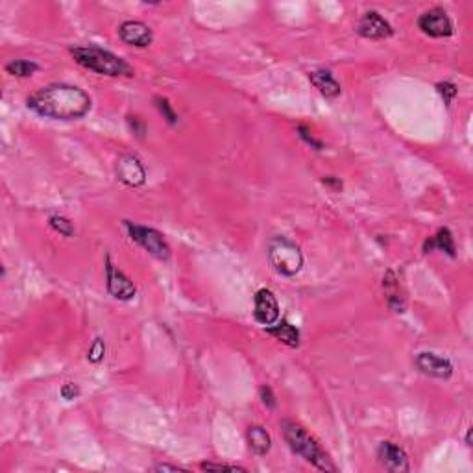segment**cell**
<instances>
[{
    "instance_id": "ffe728a7",
    "label": "cell",
    "mask_w": 473,
    "mask_h": 473,
    "mask_svg": "<svg viewBox=\"0 0 473 473\" xmlns=\"http://www.w3.org/2000/svg\"><path fill=\"white\" fill-rule=\"evenodd\" d=\"M48 224H50V227H52L54 232L61 233L63 236H73L74 235L73 222L68 220V218H65V216L52 215L50 218H48Z\"/></svg>"
},
{
    "instance_id": "ac0fdd59",
    "label": "cell",
    "mask_w": 473,
    "mask_h": 473,
    "mask_svg": "<svg viewBox=\"0 0 473 473\" xmlns=\"http://www.w3.org/2000/svg\"><path fill=\"white\" fill-rule=\"evenodd\" d=\"M246 440L250 449H252L255 455H259V457L266 455V453L270 451V447H272V437H270L269 431L261 426L250 427L246 431Z\"/></svg>"
},
{
    "instance_id": "cb8c5ba5",
    "label": "cell",
    "mask_w": 473,
    "mask_h": 473,
    "mask_svg": "<svg viewBox=\"0 0 473 473\" xmlns=\"http://www.w3.org/2000/svg\"><path fill=\"white\" fill-rule=\"evenodd\" d=\"M200 468L204 472H246V468H241V466H230V464H215V463H202Z\"/></svg>"
},
{
    "instance_id": "8fae6325",
    "label": "cell",
    "mask_w": 473,
    "mask_h": 473,
    "mask_svg": "<svg viewBox=\"0 0 473 473\" xmlns=\"http://www.w3.org/2000/svg\"><path fill=\"white\" fill-rule=\"evenodd\" d=\"M117 178L128 187H141L147 181V169L135 156H122L117 161Z\"/></svg>"
},
{
    "instance_id": "603a6c76",
    "label": "cell",
    "mask_w": 473,
    "mask_h": 473,
    "mask_svg": "<svg viewBox=\"0 0 473 473\" xmlns=\"http://www.w3.org/2000/svg\"><path fill=\"white\" fill-rule=\"evenodd\" d=\"M105 357V344L102 338H95L93 340V344H91L89 352H87V359H89L91 363H100V361H104Z\"/></svg>"
},
{
    "instance_id": "3957f363",
    "label": "cell",
    "mask_w": 473,
    "mask_h": 473,
    "mask_svg": "<svg viewBox=\"0 0 473 473\" xmlns=\"http://www.w3.org/2000/svg\"><path fill=\"white\" fill-rule=\"evenodd\" d=\"M68 52H70L76 63L82 65L87 70L102 74V76H111V78L133 76V68L124 59L100 47H93V45H89V47H74Z\"/></svg>"
},
{
    "instance_id": "7a4b0ae2",
    "label": "cell",
    "mask_w": 473,
    "mask_h": 473,
    "mask_svg": "<svg viewBox=\"0 0 473 473\" xmlns=\"http://www.w3.org/2000/svg\"><path fill=\"white\" fill-rule=\"evenodd\" d=\"M281 431H283L285 442L289 444V447L296 455L303 457L307 463H310L315 468L322 470V472H338V468L333 464L329 455L322 449L320 444L310 437L300 423H296L292 420H283L281 421Z\"/></svg>"
},
{
    "instance_id": "9c48e42d",
    "label": "cell",
    "mask_w": 473,
    "mask_h": 473,
    "mask_svg": "<svg viewBox=\"0 0 473 473\" xmlns=\"http://www.w3.org/2000/svg\"><path fill=\"white\" fill-rule=\"evenodd\" d=\"M355 32L364 39H386L394 33L390 22L384 19L377 11H366L361 19H359Z\"/></svg>"
},
{
    "instance_id": "d4e9b609",
    "label": "cell",
    "mask_w": 473,
    "mask_h": 473,
    "mask_svg": "<svg viewBox=\"0 0 473 473\" xmlns=\"http://www.w3.org/2000/svg\"><path fill=\"white\" fill-rule=\"evenodd\" d=\"M298 135H300L301 139H303V141L307 142L310 148H315V150H324V144H322V141L315 139L307 126H298Z\"/></svg>"
},
{
    "instance_id": "44dd1931",
    "label": "cell",
    "mask_w": 473,
    "mask_h": 473,
    "mask_svg": "<svg viewBox=\"0 0 473 473\" xmlns=\"http://www.w3.org/2000/svg\"><path fill=\"white\" fill-rule=\"evenodd\" d=\"M153 102H156V107H158L159 113L163 115V119H167V122H169L170 126H176V124H178V115H176V111L172 110V104H170L167 98H163V96H156Z\"/></svg>"
},
{
    "instance_id": "d6986e66",
    "label": "cell",
    "mask_w": 473,
    "mask_h": 473,
    "mask_svg": "<svg viewBox=\"0 0 473 473\" xmlns=\"http://www.w3.org/2000/svg\"><path fill=\"white\" fill-rule=\"evenodd\" d=\"M39 70V65L32 59H13L6 65V73L15 78H30Z\"/></svg>"
},
{
    "instance_id": "8992f818",
    "label": "cell",
    "mask_w": 473,
    "mask_h": 473,
    "mask_svg": "<svg viewBox=\"0 0 473 473\" xmlns=\"http://www.w3.org/2000/svg\"><path fill=\"white\" fill-rule=\"evenodd\" d=\"M105 283H107V292L117 300L130 301L135 298L137 289L133 281L121 269H117L110 257L105 259Z\"/></svg>"
},
{
    "instance_id": "52a82bcc",
    "label": "cell",
    "mask_w": 473,
    "mask_h": 473,
    "mask_svg": "<svg viewBox=\"0 0 473 473\" xmlns=\"http://www.w3.org/2000/svg\"><path fill=\"white\" fill-rule=\"evenodd\" d=\"M418 28L429 37H449L455 32L451 19L442 8H433V10L421 13L418 19Z\"/></svg>"
},
{
    "instance_id": "6da1fadb",
    "label": "cell",
    "mask_w": 473,
    "mask_h": 473,
    "mask_svg": "<svg viewBox=\"0 0 473 473\" xmlns=\"http://www.w3.org/2000/svg\"><path fill=\"white\" fill-rule=\"evenodd\" d=\"M28 107L45 119L76 121L89 113L91 96L70 84H52L28 96Z\"/></svg>"
},
{
    "instance_id": "30bf717a",
    "label": "cell",
    "mask_w": 473,
    "mask_h": 473,
    "mask_svg": "<svg viewBox=\"0 0 473 473\" xmlns=\"http://www.w3.org/2000/svg\"><path fill=\"white\" fill-rule=\"evenodd\" d=\"M416 368L435 379H449L453 375V364L449 359L433 352H421L414 359Z\"/></svg>"
},
{
    "instance_id": "f1b7e54d",
    "label": "cell",
    "mask_w": 473,
    "mask_h": 473,
    "mask_svg": "<svg viewBox=\"0 0 473 473\" xmlns=\"http://www.w3.org/2000/svg\"><path fill=\"white\" fill-rule=\"evenodd\" d=\"M322 181H324V185H327L329 189L335 190V193H340V190H342L340 178H335V176H326V178L322 179Z\"/></svg>"
},
{
    "instance_id": "e0dca14e",
    "label": "cell",
    "mask_w": 473,
    "mask_h": 473,
    "mask_svg": "<svg viewBox=\"0 0 473 473\" xmlns=\"http://www.w3.org/2000/svg\"><path fill=\"white\" fill-rule=\"evenodd\" d=\"M266 333L272 335L276 340H279L281 344L289 347H298L300 346V331L296 329L292 324L289 322H276L273 326L266 327Z\"/></svg>"
},
{
    "instance_id": "9a60e30c",
    "label": "cell",
    "mask_w": 473,
    "mask_h": 473,
    "mask_svg": "<svg viewBox=\"0 0 473 473\" xmlns=\"http://www.w3.org/2000/svg\"><path fill=\"white\" fill-rule=\"evenodd\" d=\"M310 84L315 85L316 89L320 91L322 96H326V98H337L338 95L342 93L340 84H338L337 80L333 78V74L326 68H320V70H313L309 74Z\"/></svg>"
},
{
    "instance_id": "83f0119b",
    "label": "cell",
    "mask_w": 473,
    "mask_h": 473,
    "mask_svg": "<svg viewBox=\"0 0 473 473\" xmlns=\"http://www.w3.org/2000/svg\"><path fill=\"white\" fill-rule=\"evenodd\" d=\"M128 124H130V130H132L137 137H144V133H147V126H144V122H142L139 117H135V115L128 117Z\"/></svg>"
},
{
    "instance_id": "7402d4cb",
    "label": "cell",
    "mask_w": 473,
    "mask_h": 473,
    "mask_svg": "<svg viewBox=\"0 0 473 473\" xmlns=\"http://www.w3.org/2000/svg\"><path fill=\"white\" fill-rule=\"evenodd\" d=\"M437 91L447 105H451L453 100H455L458 95L457 85L453 84V82H440V84H437Z\"/></svg>"
},
{
    "instance_id": "7c38bea8",
    "label": "cell",
    "mask_w": 473,
    "mask_h": 473,
    "mask_svg": "<svg viewBox=\"0 0 473 473\" xmlns=\"http://www.w3.org/2000/svg\"><path fill=\"white\" fill-rule=\"evenodd\" d=\"M119 37L130 47L147 48L152 45L153 32L152 28L141 21H126L119 27Z\"/></svg>"
},
{
    "instance_id": "277c9868",
    "label": "cell",
    "mask_w": 473,
    "mask_h": 473,
    "mask_svg": "<svg viewBox=\"0 0 473 473\" xmlns=\"http://www.w3.org/2000/svg\"><path fill=\"white\" fill-rule=\"evenodd\" d=\"M269 261L273 270L285 278H292L303 269V253L294 242L285 236H273L270 241Z\"/></svg>"
},
{
    "instance_id": "5b68a950",
    "label": "cell",
    "mask_w": 473,
    "mask_h": 473,
    "mask_svg": "<svg viewBox=\"0 0 473 473\" xmlns=\"http://www.w3.org/2000/svg\"><path fill=\"white\" fill-rule=\"evenodd\" d=\"M124 226H126L130 239L135 241L141 248H144L150 255H153L159 261H169L170 246L169 242L165 241L163 233H159L153 227L139 226V224H133L130 220H124Z\"/></svg>"
},
{
    "instance_id": "ba28073f",
    "label": "cell",
    "mask_w": 473,
    "mask_h": 473,
    "mask_svg": "<svg viewBox=\"0 0 473 473\" xmlns=\"http://www.w3.org/2000/svg\"><path fill=\"white\" fill-rule=\"evenodd\" d=\"M253 316L255 320L261 324V326L269 327L273 326L276 322L279 320V303L278 298L273 296V292L270 289H261L255 292V298H253Z\"/></svg>"
},
{
    "instance_id": "2e32d148",
    "label": "cell",
    "mask_w": 473,
    "mask_h": 473,
    "mask_svg": "<svg viewBox=\"0 0 473 473\" xmlns=\"http://www.w3.org/2000/svg\"><path fill=\"white\" fill-rule=\"evenodd\" d=\"M433 250H440V252L447 253L449 257H455L457 255V246H455V239H453L451 232L447 227H440L437 232V235L427 239L426 244H423V252L429 253Z\"/></svg>"
},
{
    "instance_id": "4fadbf2b",
    "label": "cell",
    "mask_w": 473,
    "mask_h": 473,
    "mask_svg": "<svg viewBox=\"0 0 473 473\" xmlns=\"http://www.w3.org/2000/svg\"><path fill=\"white\" fill-rule=\"evenodd\" d=\"M377 458L379 463L383 464L384 470L394 473L409 472L410 464L407 453L401 449L400 446H396L392 442H381L377 449Z\"/></svg>"
},
{
    "instance_id": "4dcf8cb0",
    "label": "cell",
    "mask_w": 473,
    "mask_h": 473,
    "mask_svg": "<svg viewBox=\"0 0 473 473\" xmlns=\"http://www.w3.org/2000/svg\"><path fill=\"white\" fill-rule=\"evenodd\" d=\"M466 444L472 446V429H468V435H466Z\"/></svg>"
},
{
    "instance_id": "5bb4252c",
    "label": "cell",
    "mask_w": 473,
    "mask_h": 473,
    "mask_svg": "<svg viewBox=\"0 0 473 473\" xmlns=\"http://www.w3.org/2000/svg\"><path fill=\"white\" fill-rule=\"evenodd\" d=\"M383 290L390 309L394 310V313H405V290L401 287L400 278H398V273L394 270H386V273L383 276Z\"/></svg>"
},
{
    "instance_id": "484cf974",
    "label": "cell",
    "mask_w": 473,
    "mask_h": 473,
    "mask_svg": "<svg viewBox=\"0 0 473 473\" xmlns=\"http://www.w3.org/2000/svg\"><path fill=\"white\" fill-rule=\"evenodd\" d=\"M259 394H261V401H263V405L266 407V409H276V405H278V401H276V396H273L272 389L270 386H261V390H259Z\"/></svg>"
},
{
    "instance_id": "f546056e",
    "label": "cell",
    "mask_w": 473,
    "mask_h": 473,
    "mask_svg": "<svg viewBox=\"0 0 473 473\" xmlns=\"http://www.w3.org/2000/svg\"><path fill=\"white\" fill-rule=\"evenodd\" d=\"M153 472H183V468L170 466V464H158V466H153Z\"/></svg>"
},
{
    "instance_id": "4316f807",
    "label": "cell",
    "mask_w": 473,
    "mask_h": 473,
    "mask_svg": "<svg viewBox=\"0 0 473 473\" xmlns=\"http://www.w3.org/2000/svg\"><path fill=\"white\" fill-rule=\"evenodd\" d=\"M59 394H61V398H63V400L73 401L80 396V386H78V384H74V383H65L63 386H61V390H59Z\"/></svg>"
}]
</instances>
